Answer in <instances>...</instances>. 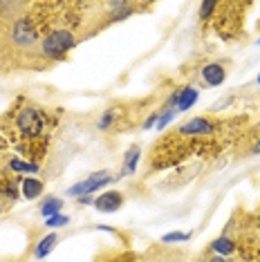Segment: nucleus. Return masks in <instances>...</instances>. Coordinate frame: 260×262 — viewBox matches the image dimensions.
<instances>
[{"label":"nucleus","instance_id":"f257e3e1","mask_svg":"<svg viewBox=\"0 0 260 262\" xmlns=\"http://www.w3.org/2000/svg\"><path fill=\"white\" fill-rule=\"evenodd\" d=\"M54 126L56 117L40 103H34L29 99H18L0 117L3 137L14 144L16 150L23 155V159L38 166L47 155Z\"/></svg>","mask_w":260,"mask_h":262},{"label":"nucleus","instance_id":"f03ea898","mask_svg":"<svg viewBox=\"0 0 260 262\" xmlns=\"http://www.w3.org/2000/svg\"><path fill=\"white\" fill-rule=\"evenodd\" d=\"M249 9L247 3H218L213 14V23L218 36L222 40H235L242 34V23H245V11Z\"/></svg>","mask_w":260,"mask_h":262},{"label":"nucleus","instance_id":"7ed1b4c3","mask_svg":"<svg viewBox=\"0 0 260 262\" xmlns=\"http://www.w3.org/2000/svg\"><path fill=\"white\" fill-rule=\"evenodd\" d=\"M117 180H119V175H112L110 170H97V172H92V175H88L83 182L72 184V186L68 188V193H65V195H70V198H76V200H79V198H85V195H92L94 190L108 186V184L117 182Z\"/></svg>","mask_w":260,"mask_h":262},{"label":"nucleus","instance_id":"20e7f679","mask_svg":"<svg viewBox=\"0 0 260 262\" xmlns=\"http://www.w3.org/2000/svg\"><path fill=\"white\" fill-rule=\"evenodd\" d=\"M198 97H200V92L195 85H182L166 99V103H164L162 110H175L177 115H180V112L191 110L195 105V101H198Z\"/></svg>","mask_w":260,"mask_h":262},{"label":"nucleus","instance_id":"39448f33","mask_svg":"<svg viewBox=\"0 0 260 262\" xmlns=\"http://www.w3.org/2000/svg\"><path fill=\"white\" fill-rule=\"evenodd\" d=\"M20 177L14 172H0V213L9 211L20 195Z\"/></svg>","mask_w":260,"mask_h":262},{"label":"nucleus","instance_id":"423d86ee","mask_svg":"<svg viewBox=\"0 0 260 262\" xmlns=\"http://www.w3.org/2000/svg\"><path fill=\"white\" fill-rule=\"evenodd\" d=\"M227 63H220V61H211V63H204L202 68H200V83H202L204 88H218L222 85L224 81H227Z\"/></svg>","mask_w":260,"mask_h":262},{"label":"nucleus","instance_id":"0eeeda50","mask_svg":"<svg viewBox=\"0 0 260 262\" xmlns=\"http://www.w3.org/2000/svg\"><path fill=\"white\" fill-rule=\"evenodd\" d=\"M92 206L101 213H117L123 206V193H119V190H105V193H101L94 200Z\"/></svg>","mask_w":260,"mask_h":262},{"label":"nucleus","instance_id":"6e6552de","mask_svg":"<svg viewBox=\"0 0 260 262\" xmlns=\"http://www.w3.org/2000/svg\"><path fill=\"white\" fill-rule=\"evenodd\" d=\"M209 253L222 255V258H233L238 253V242H235V237L231 233H222L209 244Z\"/></svg>","mask_w":260,"mask_h":262},{"label":"nucleus","instance_id":"1a4fd4ad","mask_svg":"<svg viewBox=\"0 0 260 262\" xmlns=\"http://www.w3.org/2000/svg\"><path fill=\"white\" fill-rule=\"evenodd\" d=\"M43 190H45L43 180H38V177H20V195L27 202L40 198V195H43Z\"/></svg>","mask_w":260,"mask_h":262},{"label":"nucleus","instance_id":"9d476101","mask_svg":"<svg viewBox=\"0 0 260 262\" xmlns=\"http://www.w3.org/2000/svg\"><path fill=\"white\" fill-rule=\"evenodd\" d=\"M121 115H123V108L121 105H110L108 110H103V115L99 117V121H97V128L99 130H112V128H117L121 123Z\"/></svg>","mask_w":260,"mask_h":262},{"label":"nucleus","instance_id":"9b49d317","mask_svg":"<svg viewBox=\"0 0 260 262\" xmlns=\"http://www.w3.org/2000/svg\"><path fill=\"white\" fill-rule=\"evenodd\" d=\"M7 170L18 177H25V175H36L40 170V166L27 162V159H20V157H7Z\"/></svg>","mask_w":260,"mask_h":262},{"label":"nucleus","instance_id":"f8f14e48","mask_svg":"<svg viewBox=\"0 0 260 262\" xmlns=\"http://www.w3.org/2000/svg\"><path fill=\"white\" fill-rule=\"evenodd\" d=\"M141 159V148L137 144H133L123 155V164H121V172H119V180L121 177H128V175H135V170H137V164Z\"/></svg>","mask_w":260,"mask_h":262},{"label":"nucleus","instance_id":"ddd939ff","mask_svg":"<svg viewBox=\"0 0 260 262\" xmlns=\"http://www.w3.org/2000/svg\"><path fill=\"white\" fill-rule=\"evenodd\" d=\"M56 244H58V233H47V235H43L38 240L36 247H34V258H36V260H45L47 255H50L56 249Z\"/></svg>","mask_w":260,"mask_h":262},{"label":"nucleus","instance_id":"4468645a","mask_svg":"<svg viewBox=\"0 0 260 262\" xmlns=\"http://www.w3.org/2000/svg\"><path fill=\"white\" fill-rule=\"evenodd\" d=\"M238 144L247 146L245 150H240V155H260V126H256L253 130H247L242 135V141H238Z\"/></svg>","mask_w":260,"mask_h":262},{"label":"nucleus","instance_id":"2eb2a0df","mask_svg":"<svg viewBox=\"0 0 260 262\" xmlns=\"http://www.w3.org/2000/svg\"><path fill=\"white\" fill-rule=\"evenodd\" d=\"M63 211V200L61 198H54V195H47V198L40 202V215L45 220L52 217V215H58Z\"/></svg>","mask_w":260,"mask_h":262},{"label":"nucleus","instance_id":"dca6fc26","mask_svg":"<svg viewBox=\"0 0 260 262\" xmlns=\"http://www.w3.org/2000/svg\"><path fill=\"white\" fill-rule=\"evenodd\" d=\"M193 237L191 231H173L162 237V244H180V242H188Z\"/></svg>","mask_w":260,"mask_h":262},{"label":"nucleus","instance_id":"f3484780","mask_svg":"<svg viewBox=\"0 0 260 262\" xmlns=\"http://www.w3.org/2000/svg\"><path fill=\"white\" fill-rule=\"evenodd\" d=\"M215 9H218V0H211V3H202V5H200V20H202V23H209L211 18H213Z\"/></svg>","mask_w":260,"mask_h":262},{"label":"nucleus","instance_id":"a211bd4d","mask_svg":"<svg viewBox=\"0 0 260 262\" xmlns=\"http://www.w3.org/2000/svg\"><path fill=\"white\" fill-rule=\"evenodd\" d=\"M68 224H70V217L63 215V213H58V215H52V217L45 220L47 229H63V226H68Z\"/></svg>","mask_w":260,"mask_h":262},{"label":"nucleus","instance_id":"6ab92c4d","mask_svg":"<svg viewBox=\"0 0 260 262\" xmlns=\"http://www.w3.org/2000/svg\"><path fill=\"white\" fill-rule=\"evenodd\" d=\"M112 262H139V260L135 258L133 253H126V255H119V258H115Z\"/></svg>","mask_w":260,"mask_h":262},{"label":"nucleus","instance_id":"aec40b11","mask_svg":"<svg viewBox=\"0 0 260 262\" xmlns=\"http://www.w3.org/2000/svg\"><path fill=\"white\" fill-rule=\"evenodd\" d=\"M97 229L99 231H105V233H115L117 229H112V226H105V224H97Z\"/></svg>","mask_w":260,"mask_h":262},{"label":"nucleus","instance_id":"412c9836","mask_svg":"<svg viewBox=\"0 0 260 262\" xmlns=\"http://www.w3.org/2000/svg\"><path fill=\"white\" fill-rule=\"evenodd\" d=\"M256 83H258V85H260V74H258V76H256Z\"/></svg>","mask_w":260,"mask_h":262},{"label":"nucleus","instance_id":"4be33fe9","mask_svg":"<svg viewBox=\"0 0 260 262\" xmlns=\"http://www.w3.org/2000/svg\"><path fill=\"white\" fill-rule=\"evenodd\" d=\"M256 45H260V38H258V40H256Z\"/></svg>","mask_w":260,"mask_h":262}]
</instances>
